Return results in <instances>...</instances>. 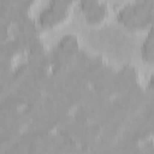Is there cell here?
<instances>
[{"instance_id":"obj_8","label":"cell","mask_w":154,"mask_h":154,"mask_svg":"<svg viewBox=\"0 0 154 154\" xmlns=\"http://www.w3.org/2000/svg\"><path fill=\"white\" fill-rule=\"evenodd\" d=\"M23 53L19 45L17 43V41L14 38H8L5 42H1L0 46V58H8L12 59L13 57H16L17 54Z\"/></svg>"},{"instance_id":"obj_14","label":"cell","mask_w":154,"mask_h":154,"mask_svg":"<svg viewBox=\"0 0 154 154\" xmlns=\"http://www.w3.org/2000/svg\"><path fill=\"white\" fill-rule=\"evenodd\" d=\"M141 148V153H154V143L146 140L143 141L142 144H140Z\"/></svg>"},{"instance_id":"obj_15","label":"cell","mask_w":154,"mask_h":154,"mask_svg":"<svg viewBox=\"0 0 154 154\" xmlns=\"http://www.w3.org/2000/svg\"><path fill=\"white\" fill-rule=\"evenodd\" d=\"M147 93L149 96H154V75L150 77L149 83H148V88H147Z\"/></svg>"},{"instance_id":"obj_4","label":"cell","mask_w":154,"mask_h":154,"mask_svg":"<svg viewBox=\"0 0 154 154\" xmlns=\"http://www.w3.org/2000/svg\"><path fill=\"white\" fill-rule=\"evenodd\" d=\"M138 82L137 70L132 65H124L116 72V96L124 94L132 84Z\"/></svg>"},{"instance_id":"obj_12","label":"cell","mask_w":154,"mask_h":154,"mask_svg":"<svg viewBox=\"0 0 154 154\" xmlns=\"http://www.w3.org/2000/svg\"><path fill=\"white\" fill-rule=\"evenodd\" d=\"M97 4H99V0H79V7L83 13H85Z\"/></svg>"},{"instance_id":"obj_16","label":"cell","mask_w":154,"mask_h":154,"mask_svg":"<svg viewBox=\"0 0 154 154\" xmlns=\"http://www.w3.org/2000/svg\"><path fill=\"white\" fill-rule=\"evenodd\" d=\"M143 1H144V2H146V4L154 11V0H143Z\"/></svg>"},{"instance_id":"obj_3","label":"cell","mask_w":154,"mask_h":154,"mask_svg":"<svg viewBox=\"0 0 154 154\" xmlns=\"http://www.w3.org/2000/svg\"><path fill=\"white\" fill-rule=\"evenodd\" d=\"M67 17H69L67 10H63L49 5L41 11L38 16V25L42 29H52L55 25L66 20Z\"/></svg>"},{"instance_id":"obj_11","label":"cell","mask_w":154,"mask_h":154,"mask_svg":"<svg viewBox=\"0 0 154 154\" xmlns=\"http://www.w3.org/2000/svg\"><path fill=\"white\" fill-rule=\"evenodd\" d=\"M10 28L11 24L6 20L0 19V31H1V42H5L10 38Z\"/></svg>"},{"instance_id":"obj_1","label":"cell","mask_w":154,"mask_h":154,"mask_svg":"<svg viewBox=\"0 0 154 154\" xmlns=\"http://www.w3.org/2000/svg\"><path fill=\"white\" fill-rule=\"evenodd\" d=\"M153 18L154 11L143 0L124 6L117 14L118 22L129 30L149 29Z\"/></svg>"},{"instance_id":"obj_5","label":"cell","mask_w":154,"mask_h":154,"mask_svg":"<svg viewBox=\"0 0 154 154\" xmlns=\"http://www.w3.org/2000/svg\"><path fill=\"white\" fill-rule=\"evenodd\" d=\"M105 63L103 59L100 55H95V57H90L88 60V64L85 66L84 70V78L85 82L90 85L93 83V81L97 77V75L102 71V69L105 67Z\"/></svg>"},{"instance_id":"obj_9","label":"cell","mask_w":154,"mask_h":154,"mask_svg":"<svg viewBox=\"0 0 154 154\" xmlns=\"http://www.w3.org/2000/svg\"><path fill=\"white\" fill-rule=\"evenodd\" d=\"M57 46L70 54H76L79 51V43L75 35H65L60 38V41L57 43Z\"/></svg>"},{"instance_id":"obj_6","label":"cell","mask_w":154,"mask_h":154,"mask_svg":"<svg viewBox=\"0 0 154 154\" xmlns=\"http://www.w3.org/2000/svg\"><path fill=\"white\" fill-rule=\"evenodd\" d=\"M84 16H85V20L88 23H90V24H97V23L102 22L105 19V17L107 16V6H106V4L99 2L93 8H90L89 11H87L84 13Z\"/></svg>"},{"instance_id":"obj_13","label":"cell","mask_w":154,"mask_h":154,"mask_svg":"<svg viewBox=\"0 0 154 154\" xmlns=\"http://www.w3.org/2000/svg\"><path fill=\"white\" fill-rule=\"evenodd\" d=\"M75 0H51V4L52 6H55V7H59V8H63V10H67L72 2Z\"/></svg>"},{"instance_id":"obj_7","label":"cell","mask_w":154,"mask_h":154,"mask_svg":"<svg viewBox=\"0 0 154 154\" xmlns=\"http://www.w3.org/2000/svg\"><path fill=\"white\" fill-rule=\"evenodd\" d=\"M14 35H40V34H38L37 24L30 17H28L26 19L14 25Z\"/></svg>"},{"instance_id":"obj_10","label":"cell","mask_w":154,"mask_h":154,"mask_svg":"<svg viewBox=\"0 0 154 154\" xmlns=\"http://www.w3.org/2000/svg\"><path fill=\"white\" fill-rule=\"evenodd\" d=\"M141 55L143 61L154 64V35L148 34L141 47Z\"/></svg>"},{"instance_id":"obj_2","label":"cell","mask_w":154,"mask_h":154,"mask_svg":"<svg viewBox=\"0 0 154 154\" xmlns=\"http://www.w3.org/2000/svg\"><path fill=\"white\" fill-rule=\"evenodd\" d=\"M116 72L113 67L105 66L102 71L97 75V77L90 84L95 90L105 94L109 97L116 96Z\"/></svg>"}]
</instances>
